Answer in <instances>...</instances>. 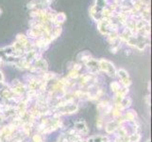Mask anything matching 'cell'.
<instances>
[{"instance_id":"cell-3","label":"cell","mask_w":152,"mask_h":142,"mask_svg":"<svg viewBox=\"0 0 152 142\" xmlns=\"http://www.w3.org/2000/svg\"><path fill=\"white\" fill-rule=\"evenodd\" d=\"M66 20V14L64 13H57L52 20V25L53 26H61Z\"/></svg>"},{"instance_id":"cell-6","label":"cell","mask_w":152,"mask_h":142,"mask_svg":"<svg viewBox=\"0 0 152 142\" xmlns=\"http://www.w3.org/2000/svg\"><path fill=\"white\" fill-rule=\"evenodd\" d=\"M96 9L99 10H102L107 7V0H95V4H94Z\"/></svg>"},{"instance_id":"cell-4","label":"cell","mask_w":152,"mask_h":142,"mask_svg":"<svg viewBox=\"0 0 152 142\" xmlns=\"http://www.w3.org/2000/svg\"><path fill=\"white\" fill-rule=\"evenodd\" d=\"M91 59H92V56L88 51H82L77 55V60L80 62H81L82 64H85V63L90 61Z\"/></svg>"},{"instance_id":"cell-2","label":"cell","mask_w":152,"mask_h":142,"mask_svg":"<svg viewBox=\"0 0 152 142\" xmlns=\"http://www.w3.org/2000/svg\"><path fill=\"white\" fill-rule=\"evenodd\" d=\"M116 75H118V77L120 79V82H121L124 87H129L130 85H132V81H130L128 72L125 69H123V68H120L119 70H117Z\"/></svg>"},{"instance_id":"cell-5","label":"cell","mask_w":152,"mask_h":142,"mask_svg":"<svg viewBox=\"0 0 152 142\" xmlns=\"http://www.w3.org/2000/svg\"><path fill=\"white\" fill-rule=\"evenodd\" d=\"M62 32V29L61 26H53V29L51 30V35L53 36V38L56 39L61 34Z\"/></svg>"},{"instance_id":"cell-8","label":"cell","mask_w":152,"mask_h":142,"mask_svg":"<svg viewBox=\"0 0 152 142\" xmlns=\"http://www.w3.org/2000/svg\"><path fill=\"white\" fill-rule=\"evenodd\" d=\"M68 77H69L70 79H72V80H75V79H77L78 77H80V72L76 71L74 69H71L69 71V73H68Z\"/></svg>"},{"instance_id":"cell-12","label":"cell","mask_w":152,"mask_h":142,"mask_svg":"<svg viewBox=\"0 0 152 142\" xmlns=\"http://www.w3.org/2000/svg\"><path fill=\"white\" fill-rule=\"evenodd\" d=\"M146 142H150V140H148V141H146Z\"/></svg>"},{"instance_id":"cell-1","label":"cell","mask_w":152,"mask_h":142,"mask_svg":"<svg viewBox=\"0 0 152 142\" xmlns=\"http://www.w3.org/2000/svg\"><path fill=\"white\" fill-rule=\"evenodd\" d=\"M98 67H99V71L106 73L110 77H115L117 74V70L115 68L114 65L108 60L105 59L98 60Z\"/></svg>"},{"instance_id":"cell-9","label":"cell","mask_w":152,"mask_h":142,"mask_svg":"<svg viewBox=\"0 0 152 142\" xmlns=\"http://www.w3.org/2000/svg\"><path fill=\"white\" fill-rule=\"evenodd\" d=\"M111 88L113 92H118L120 90V88H121V85H120V83L118 82H113L111 83Z\"/></svg>"},{"instance_id":"cell-10","label":"cell","mask_w":152,"mask_h":142,"mask_svg":"<svg viewBox=\"0 0 152 142\" xmlns=\"http://www.w3.org/2000/svg\"><path fill=\"white\" fill-rule=\"evenodd\" d=\"M4 80H5V77H4V75H3L2 71L0 70V82H4Z\"/></svg>"},{"instance_id":"cell-7","label":"cell","mask_w":152,"mask_h":142,"mask_svg":"<svg viewBox=\"0 0 152 142\" xmlns=\"http://www.w3.org/2000/svg\"><path fill=\"white\" fill-rule=\"evenodd\" d=\"M54 2V0H39V4L42 9L50 8L51 4Z\"/></svg>"},{"instance_id":"cell-11","label":"cell","mask_w":152,"mask_h":142,"mask_svg":"<svg viewBox=\"0 0 152 142\" xmlns=\"http://www.w3.org/2000/svg\"><path fill=\"white\" fill-rule=\"evenodd\" d=\"M2 14V10H1V8H0V15Z\"/></svg>"}]
</instances>
